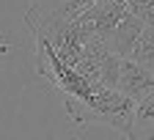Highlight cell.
Segmentation results:
<instances>
[{
	"instance_id": "1",
	"label": "cell",
	"mask_w": 154,
	"mask_h": 140,
	"mask_svg": "<svg viewBox=\"0 0 154 140\" xmlns=\"http://www.w3.org/2000/svg\"><path fill=\"white\" fill-rule=\"evenodd\" d=\"M135 99L127 96L119 88H99L91 99V118L94 126H107L119 132L121 137H132V121H135Z\"/></svg>"
},
{
	"instance_id": "2",
	"label": "cell",
	"mask_w": 154,
	"mask_h": 140,
	"mask_svg": "<svg viewBox=\"0 0 154 140\" xmlns=\"http://www.w3.org/2000/svg\"><path fill=\"white\" fill-rule=\"evenodd\" d=\"M127 11H129V0H99L80 19H83V25L88 28L91 36H99L107 41V36L116 30V25L124 19Z\"/></svg>"
},
{
	"instance_id": "3",
	"label": "cell",
	"mask_w": 154,
	"mask_h": 140,
	"mask_svg": "<svg viewBox=\"0 0 154 140\" xmlns=\"http://www.w3.org/2000/svg\"><path fill=\"white\" fill-rule=\"evenodd\" d=\"M119 91L132 96L135 102L143 99L146 93L154 91V69L138 63L135 58H124L121 61V74H119Z\"/></svg>"
},
{
	"instance_id": "4",
	"label": "cell",
	"mask_w": 154,
	"mask_h": 140,
	"mask_svg": "<svg viewBox=\"0 0 154 140\" xmlns=\"http://www.w3.org/2000/svg\"><path fill=\"white\" fill-rule=\"evenodd\" d=\"M143 28H146L143 19L135 14V11H127L124 19L116 25V30L107 36V47H110L116 55L129 58L132 50H135V44H138V38H140V33H143Z\"/></svg>"
},
{
	"instance_id": "5",
	"label": "cell",
	"mask_w": 154,
	"mask_h": 140,
	"mask_svg": "<svg viewBox=\"0 0 154 140\" xmlns=\"http://www.w3.org/2000/svg\"><path fill=\"white\" fill-rule=\"evenodd\" d=\"M94 3L99 0H30L28 11L47 14V17H66V19H80Z\"/></svg>"
},
{
	"instance_id": "6",
	"label": "cell",
	"mask_w": 154,
	"mask_h": 140,
	"mask_svg": "<svg viewBox=\"0 0 154 140\" xmlns=\"http://www.w3.org/2000/svg\"><path fill=\"white\" fill-rule=\"evenodd\" d=\"M132 140H154V91L138 99V105H135Z\"/></svg>"
},
{
	"instance_id": "7",
	"label": "cell",
	"mask_w": 154,
	"mask_h": 140,
	"mask_svg": "<svg viewBox=\"0 0 154 140\" xmlns=\"http://www.w3.org/2000/svg\"><path fill=\"white\" fill-rule=\"evenodd\" d=\"M129 58H135L138 63L154 69V25L143 28V33H140V38H138V44H135V50H132Z\"/></svg>"
},
{
	"instance_id": "8",
	"label": "cell",
	"mask_w": 154,
	"mask_h": 140,
	"mask_svg": "<svg viewBox=\"0 0 154 140\" xmlns=\"http://www.w3.org/2000/svg\"><path fill=\"white\" fill-rule=\"evenodd\" d=\"M129 11H135L146 25H154V0H129Z\"/></svg>"
}]
</instances>
